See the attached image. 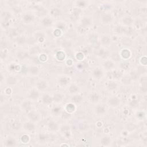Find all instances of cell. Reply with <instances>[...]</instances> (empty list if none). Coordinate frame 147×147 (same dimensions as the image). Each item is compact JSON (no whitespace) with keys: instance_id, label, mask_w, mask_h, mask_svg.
I'll return each mask as SVG.
<instances>
[{"instance_id":"cell-44","label":"cell","mask_w":147,"mask_h":147,"mask_svg":"<svg viewBox=\"0 0 147 147\" xmlns=\"http://www.w3.org/2000/svg\"><path fill=\"white\" fill-rule=\"evenodd\" d=\"M130 63L127 60H124L121 62L119 64V67L121 69L124 70V71L128 70L130 68Z\"/></svg>"},{"instance_id":"cell-30","label":"cell","mask_w":147,"mask_h":147,"mask_svg":"<svg viewBox=\"0 0 147 147\" xmlns=\"http://www.w3.org/2000/svg\"><path fill=\"white\" fill-rule=\"evenodd\" d=\"M74 4L75 5V8H78L79 9H83L84 8H86L88 5V2L84 0H79V1H76L74 2Z\"/></svg>"},{"instance_id":"cell-47","label":"cell","mask_w":147,"mask_h":147,"mask_svg":"<svg viewBox=\"0 0 147 147\" xmlns=\"http://www.w3.org/2000/svg\"><path fill=\"white\" fill-rule=\"evenodd\" d=\"M129 106L132 109H136L139 107V102L137 99H132L129 103Z\"/></svg>"},{"instance_id":"cell-34","label":"cell","mask_w":147,"mask_h":147,"mask_svg":"<svg viewBox=\"0 0 147 147\" xmlns=\"http://www.w3.org/2000/svg\"><path fill=\"white\" fill-rule=\"evenodd\" d=\"M63 111V109L60 106H54L52 108L51 110V114L53 117H59L60 116Z\"/></svg>"},{"instance_id":"cell-8","label":"cell","mask_w":147,"mask_h":147,"mask_svg":"<svg viewBox=\"0 0 147 147\" xmlns=\"http://www.w3.org/2000/svg\"><path fill=\"white\" fill-rule=\"evenodd\" d=\"M59 130L64 137L67 139L71 138L72 134H71V126L69 125L65 124V125H62L61 127H60Z\"/></svg>"},{"instance_id":"cell-50","label":"cell","mask_w":147,"mask_h":147,"mask_svg":"<svg viewBox=\"0 0 147 147\" xmlns=\"http://www.w3.org/2000/svg\"><path fill=\"white\" fill-rule=\"evenodd\" d=\"M87 67V64L85 62H80L78 63L76 65V68L79 70L84 69Z\"/></svg>"},{"instance_id":"cell-6","label":"cell","mask_w":147,"mask_h":147,"mask_svg":"<svg viewBox=\"0 0 147 147\" xmlns=\"http://www.w3.org/2000/svg\"><path fill=\"white\" fill-rule=\"evenodd\" d=\"M113 17L111 13L109 11H105L100 16V22L102 24L109 25L113 22Z\"/></svg>"},{"instance_id":"cell-14","label":"cell","mask_w":147,"mask_h":147,"mask_svg":"<svg viewBox=\"0 0 147 147\" xmlns=\"http://www.w3.org/2000/svg\"><path fill=\"white\" fill-rule=\"evenodd\" d=\"M115 62L111 59H106L102 63V68L106 71H111L115 67Z\"/></svg>"},{"instance_id":"cell-1","label":"cell","mask_w":147,"mask_h":147,"mask_svg":"<svg viewBox=\"0 0 147 147\" xmlns=\"http://www.w3.org/2000/svg\"><path fill=\"white\" fill-rule=\"evenodd\" d=\"M94 111L96 116L103 117L107 113V107L104 104L99 103L95 105L94 108Z\"/></svg>"},{"instance_id":"cell-43","label":"cell","mask_w":147,"mask_h":147,"mask_svg":"<svg viewBox=\"0 0 147 147\" xmlns=\"http://www.w3.org/2000/svg\"><path fill=\"white\" fill-rule=\"evenodd\" d=\"M136 119L138 121H143L146 118V113L143 111H138L135 114Z\"/></svg>"},{"instance_id":"cell-51","label":"cell","mask_w":147,"mask_h":147,"mask_svg":"<svg viewBox=\"0 0 147 147\" xmlns=\"http://www.w3.org/2000/svg\"><path fill=\"white\" fill-rule=\"evenodd\" d=\"M56 57H57V59L59 60H60V61H62V60H64L65 59V55L64 53V52H62V51H60V52H58L56 54Z\"/></svg>"},{"instance_id":"cell-3","label":"cell","mask_w":147,"mask_h":147,"mask_svg":"<svg viewBox=\"0 0 147 147\" xmlns=\"http://www.w3.org/2000/svg\"><path fill=\"white\" fill-rule=\"evenodd\" d=\"M22 22L26 24H33L35 21V16L31 12H25L21 17Z\"/></svg>"},{"instance_id":"cell-48","label":"cell","mask_w":147,"mask_h":147,"mask_svg":"<svg viewBox=\"0 0 147 147\" xmlns=\"http://www.w3.org/2000/svg\"><path fill=\"white\" fill-rule=\"evenodd\" d=\"M139 82H140V84L141 86V87H142V88H144V90H146V76H142L141 78L140 77L139 78Z\"/></svg>"},{"instance_id":"cell-41","label":"cell","mask_w":147,"mask_h":147,"mask_svg":"<svg viewBox=\"0 0 147 147\" xmlns=\"http://www.w3.org/2000/svg\"><path fill=\"white\" fill-rule=\"evenodd\" d=\"M123 75V72L119 69L113 70L111 72V75L115 79H120Z\"/></svg>"},{"instance_id":"cell-9","label":"cell","mask_w":147,"mask_h":147,"mask_svg":"<svg viewBox=\"0 0 147 147\" xmlns=\"http://www.w3.org/2000/svg\"><path fill=\"white\" fill-rule=\"evenodd\" d=\"M101 95L98 92L95 91L91 92L88 96L89 102L94 105L99 103L101 100Z\"/></svg>"},{"instance_id":"cell-12","label":"cell","mask_w":147,"mask_h":147,"mask_svg":"<svg viewBox=\"0 0 147 147\" xmlns=\"http://www.w3.org/2000/svg\"><path fill=\"white\" fill-rule=\"evenodd\" d=\"M91 76L95 79H100L104 76V71L102 68L95 67L91 71Z\"/></svg>"},{"instance_id":"cell-5","label":"cell","mask_w":147,"mask_h":147,"mask_svg":"<svg viewBox=\"0 0 147 147\" xmlns=\"http://www.w3.org/2000/svg\"><path fill=\"white\" fill-rule=\"evenodd\" d=\"M46 127L47 130L51 133H55L59 130L60 129V125L56 121L54 120H50L49 121Z\"/></svg>"},{"instance_id":"cell-28","label":"cell","mask_w":147,"mask_h":147,"mask_svg":"<svg viewBox=\"0 0 147 147\" xmlns=\"http://www.w3.org/2000/svg\"><path fill=\"white\" fill-rule=\"evenodd\" d=\"M128 27H125L124 26H121V25H116L114 26V32L115 33L117 34H128Z\"/></svg>"},{"instance_id":"cell-10","label":"cell","mask_w":147,"mask_h":147,"mask_svg":"<svg viewBox=\"0 0 147 147\" xmlns=\"http://www.w3.org/2000/svg\"><path fill=\"white\" fill-rule=\"evenodd\" d=\"M121 99L116 96H110L107 100V105L113 108L118 107L121 105Z\"/></svg>"},{"instance_id":"cell-54","label":"cell","mask_w":147,"mask_h":147,"mask_svg":"<svg viewBox=\"0 0 147 147\" xmlns=\"http://www.w3.org/2000/svg\"><path fill=\"white\" fill-rule=\"evenodd\" d=\"M140 62H141V65L145 66L146 65V62H147L146 57L145 56H144V57H141V59H140Z\"/></svg>"},{"instance_id":"cell-15","label":"cell","mask_w":147,"mask_h":147,"mask_svg":"<svg viewBox=\"0 0 147 147\" xmlns=\"http://www.w3.org/2000/svg\"><path fill=\"white\" fill-rule=\"evenodd\" d=\"M28 99L31 100L32 101L38 100L41 96L40 91L36 88L32 89L29 91L28 94Z\"/></svg>"},{"instance_id":"cell-45","label":"cell","mask_w":147,"mask_h":147,"mask_svg":"<svg viewBox=\"0 0 147 147\" xmlns=\"http://www.w3.org/2000/svg\"><path fill=\"white\" fill-rule=\"evenodd\" d=\"M80 12H81L80 9H79L78 8L74 9V10L72 11V13L71 14V19L73 21L76 20L77 19V17H79Z\"/></svg>"},{"instance_id":"cell-40","label":"cell","mask_w":147,"mask_h":147,"mask_svg":"<svg viewBox=\"0 0 147 147\" xmlns=\"http://www.w3.org/2000/svg\"><path fill=\"white\" fill-rule=\"evenodd\" d=\"M61 10L58 7H53L50 10V14L52 17H58L61 15Z\"/></svg>"},{"instance_id":"cell-2","label":"cell","mask_w":147,"mask_h":147,"mask_svg":"<svg viewBox=\"0 0 147 147\" xmlns=\"http://www.w3.org/2000/svg\"><path fill=\"white\" fill-rule=\"evenodd\" d=\"M20 109L21 110L24 111V113H29L32 110L33 107V104L32 102V100L27 99L23 100L21 103H20Z\"/></svg>"},{"instance_id":"cell-18","label":"cell","mask_w":147,"mask_h":147,"mask_svg":"<svg viewBox=\"0 0 147 147\" xmlns=\"http://www.w3.org/2000/svg\"><path fill=\"white\" fill-rule=\"evenodd\" d=\"M27 73L30 76H37L40 73V68L36 65H30L27 67Z\"/></svg>"},{"instance_id":"cell-21","label":"cell","mask_w":147,"mask_h":147,"mask_svg":"<svg viewBox=\"0 0 147 147\" xmlns=\"http://www.w3.org/2000/svg\"><path fill=\"white\" fill-rule=\"evenodd\" d=\"M95 55L98 57L106 60L109 56V53L107 50H106V49L103 48H100L95 51Z\"/></svg>"},{"instance_id":"cell-37","label":"cell","mask_w":147,"mask_h":147,"mask_svg":"<svg viewBox=\"0 0 147 147\" xmlns=\"http://www.w3.org/2000/svg\"><path fill=\"white\" fill-rule=\"evenodd\" d=\"M37 139L40 143H45L49 139L48 134L44 133H40L37 136Z\"/></svg>"},{"instance_id":"cell-39","label":"cell","mask_w":147,"mask_h":147,"mask_svg":"<svg viewBox=\"0 0 147 147\" xmlns=\"http://www.w3.org/2000/svg\"><path fill=\"white\" fill-rule=\"evenodd\" d=\"M55 28L56 29H59L60 30H65L67 28V25L65 24L64 22L62 21H58L55 22L54 24Z\"/></svg>"},{"instance_id":"cell-22","label":"cell","mask_w":147,"mask_h":147,"mask_svg":"<svg viewBox=\"0 0 147 147\" xmlns=\"http://www.w3.org/2000/svg\"><path fill=\"white\" fill-rule=\"evenodd\" d=\"M29 56V54L28 52V51H26L25 50H23V49L18 50L16 52V56L17 59L20 61L26 60V59L28 58Z\"/></svg>"},{"instance_id":"cell-26","label":"cell","mask_w":147,"mask_h":147,"mask_svg":"<svg viewBox=\"0 0 147 147\" xmlns=\"http://www.w3.org/2000/svg\"><path fill=\"white\" fill-rule=\"evenodd\" d=\"M53 102L56 104L61 103L64 99V95L59 92H56L52 95Z\"/></svg>"},{"instance_id":"cell-25","label":"cell","mask_w":147,"mask_h":147,"mask_svg":"<svg viewBox=\"0 0 147 147\" xmlns=\"http://www.w3.org/2000/svg\"><path fill=\"white\" fill-rule=\"evenodd\" d=\"M83 101V98L81 94H76L72 95L71 98V102L75 105H80Z\"/></svg>"},{"instance_id":"cell-33","label":"cell","mask_w":147,"mask_h":147,"mask_svg":"<svg viewBox=\"0 0 147 147\" xmlns=\"http://www.w3.org/2000/svg\"><path fill=\"white\" fill-rule=\"evenodd\" d=\"M34 38L38 42H43L45 39V35L44 32L41 31H37L34 34Z\"/></svg>"},{"instance_id":"cell-46","label":"cell","mask_w":147,"mask_h":147,"mask_svg":"<svg viewBox=\"0 0 147 147\" xmlns=\"http://www.w3.org/2000/svg\"><path fill=\"white\" fill-rule=\"evenodd\" d=\"M78 129L79 131H84L88 129V125L86 122H81L78 124Z\"/></svg>"},{"instance_id":"cell-4","label":"cell","mask_w":147,"mask_h":147,"mask_svg":"<svg viewBox=\"0 0 147 147\" xmlns=\"http://www.w3.org/2000/svg\"><path fill=\"white\" fill-rule=\"evenodd\" d=\"M27 118L29 121L36 123L41 121V115L39 113L32 110L27 113Z\"/></svg>"},{"instance_id":"cell-27","label":"cell","mask_w":147,"mask_h":147,"mask_svg":"<svg viewBox=\"0 0 147 147\" xmlns=\"http://www.w3.org/2000/svg\"><path fill=\"white\" fill-rule=\"evenodd\" d=\"M120 82L123 85H125V86H130L133 82V80L131 79L130 76L129 75V74L123 75L120 79Z\"/></svg>"},{"instance_id":"cell-36","label":"cell","mask_w":147,"mask_h":147,"mask_svg":"<svg viewBox=\"0 0 147 147\" xmlns=\"http://www.w3.org/2000/svg\"><path fill=\"white\" fill-rule=\"evenodd\" d=\"M100 142L102 145L103 146H109L111 142V137L108 136H105L101 138Z\"/></svg>"},{"instance_id":"cell-19","label":"cell","mask_w":147,"mask_h":147,"mask_svg":"<svg viewBox=\"0 0 147 147\" xmlns=\"http://www.w3.org/2000/svg\"><path fill=\"white\" fill-rule=\"evenodd\" d=\"M48 82L46 80L40 79L36 82V88L40 91H43L48 88Z\"/></svg>"},{"instance_id":"cell-31","label":"cell","mask_w":147,"mask_h":147,"mask_svg":"<svg viewBox=\"0 0 147 147\" xmlns=\"http://www.w3.org/2000/svg\"><path fill=\"white\" fill-rule=\"evenodd\" d=\"M106 88L109 91H114L118 88V84L114 80H110L107 82Z\"/></svg>"},{"instance_id":"cell-42","label":"cell","mask_w":147,"mask_h":147,"mask_svg":"<svg viewBox=\"0 0 147 147\" xmlns=\"http://www.w3.org/2000/svg\"><path fill=\"white\" fill-rule=\"evenodd\" d=\"M129 75L130 76V78H131V79L133 80V81H136L138 80L140 78V75H139V74L136 71V69H133V70H131L129 74Z\"/></svg>"},{"instance_id":"cell-11","label":"cell","mask_w":147,"mask_h":147,"mask_svg":"<svg viewBox=\"0 0 147 147\" xmlns=\"http://www.w3.org/2000/svg\"><path fill=\"white\" fill-rule=\"evenodd\" d=\"M22 128L26 132L32 133L35 131L36 128V125L35 123H34L30 121H28L25 122L23 123Z\"/></svg>"},{"instance_id":"cell-20","label":"cell","mask_w":147,"mask_h":147,"mask_svg":"<svg viewBox=\"0 0 147 147\" xmlns=\"http://www.w3.org/2000/svg\"><path fill=\"white\" fill-rule=\"evenodd\" d=\"M80 90V88L79 87V86L78 84H77L76 83H71L69 86H68V92L69 93L70 95H73L76 94H79Z\"/></svg>"},{"instance_id":"cell-29","label":"cell","mask_w":147,"mask_h":147,"mask_svg":"<svg viewBox=\"0 0 147 147\" xmlns=\"http://www.w3.org/2000/svg\"><path fill=\"white\" fill-rule=\"evenodd\" d=\"M134 20L133 19L129 16H124L122 19V24L123 26L125 27H129L133 24Z\"/></svg>"},{"instance_id":"cell-7","label":"cell","mask_w":147,"mask_h":147,"mask_svg":"<svg viewBox=\"0 0 147 147\" xmlns=\"http://www.w3.org/2000/svg\"><path fill=\"white\" fill-rule=\"evenodd\" d=\"M93 24L92 18L88 16H84L80 20V25L83 28L90 27Z\"/></svg>"},{"instance_id":"cell-38","label":"cell","mask_w":147,"mask_h":147,"mask_svg":"<svg viewBox=\"0 0 147 147\" xmlns=\"http://www.w3.org/2000/svg\"><path fill=\"white\" fill-rule=\"evenodd\" d=\"M65 111L67 113L71 114V113H74L76 110L75 105L73 103H72V102L69 103H68L65 105Z\"/></svg>"},{"instance_id":"cell-55","label":"cell","mask_w":147,"mask_h":147,"mask_svg":"<svg viewBox=\"0 0 147 147\" xmlns=\"http://www.w3.org/2000/svg\"><path fill=\"white\" fill-rule=\"evenodd\" d=\"M3 74L1 72V83L3 82Z\"/></svg>"},{"instance_id":"cell-23","label":"cell","mask_w":147,"mask_h":147,"mask_svg":"<svg viewBox=\"0 0 147 147\" xmlns=\"http://www.w3.org/2000/svg\"><path fill=\"white\" fill-rule=\"evenodd\" d=\"M41 102L43 104L45 105H50L53 102V99H52V95H50L48 93H45L42 95L41 97Z\"/></svg>"},{"instance_id":"cell-35","label":"cell","mask_w":147,"mask_h":147,"mask_svg":"<svg viewBox=\"0 0 147 147\" xmlns=\"http://www.w3.org/2000/svg\"><path fill=\"white\" fill-rule=\"evenodd\" d=\"M131 55V52L130 51V50H129L127 49H123L119 53L120 57H121L125 60H126L128 59H129Z\"/></svg>"},{"instance_id":"cell-53","label":"cell","mask_w":147,"mask_h":147,"mask_svg":"<svg viewBox=\"0 0 147 147\" xmlns=\"http://www.w3.org/2000/svg\"><path fill=\"white\" fill-rule=\"evenodd\" d=\"M29 141V137L27 135H24L21 137V141L23 143H28Z\"/></svg>"},{"instance_id":"cell-32","label":"cell","mask_w":147,"mask_h":147,"mask_svg":"<svg viewBox=\"0 0 147 147\" xmlns=\"http://www.w3.org/2000/svg\"><path fill=\"white\" fill-rule=\"evenodd\" d=\"M3 145L5 146H14L17 145V140L13 137H7L3 142Z\"/></svg>"},{"instance_id":"cell-24","label":"cell","mask_w":147,"mask_h":147,"mask_svg":"<svg viewBox=\"0 0 147 147\" xmlns=\"http://www.w3.org/2000/svg\"><path fill=\"white\" fill-rule=\"evenodd\" d=\"M100 42V44L103 47H108L111 44L112 42V38L111 36H110L109 35L105 34L101 37Z\"/></svg>"},{"instance_id":"cell-49","label":"cell","mask_w":147,"mask_h":147,"mask_svg":"<svg viewBox=\"0 0 147 147\" xmlns=\"http://www.w3.org/2000/svg\"><path fill=\"white\" fill-rule=\"evenodd\" d=\"M136 71L139 74V75H140L141 74H144L146 73V67L145 66H143V65H141V66H138L137 67V69H136Z\"/></svg>"},{"instance_id":"cell-17","label":"cell","mask_w":147,"mask_h":147,"mask_svg":"<svg viewBox=\"0 0 147 147\" xmlns=\"http://www.w3.org/2000/svg\"><path fill=\"white\" fill-rule=\"evenodd\" d=\"M40 22L42 26L46 28H51L54 25L52 19L51 17H47V16L42 17L40 20Z\"/></svg>"},{"instance_id":"cell-52","label":"cell","mask_w":147,"mask_h":147,"mask_svg":"<svg viewBox=\"0 0 147 147\" xmlns=\"http://www.w3.org/2000/svg\"><path fill=\"white\" fill-rule=\"evenodd\" d=\"M17 42L20 45H24L26 42V38L24 36L19 37L17 38Z\"/></svg>"},{"instance_id":"cell-13","label":"cell","mask_w":147,"mask_h":147,"mask_svg":"<svg viewBox=\"0 0 147 147\" xmlns=\"http://www.w3.org/2000/svg\"><path fill=\"white\" fill-rule=\"evenodd\" d=\"M57 83L59 86L62 88L66 87L71 84V78L65 75L61 76L57 80Z\"/></svg>"},{"instance_id":"cell-16","label":"cell","mask_w":147,"mask_h":147,"mask_svg":"<svg viewBox=\"0 0 147 147\" xmlns=\"http://www.w3.org/2000/svg\"><path fill=\"white\" fill-rule=\"evenodd\" d=\"M5 82L6 84L9 87L16 86L18 82V79L17 76L13 74L9 75L5 79Z\"/></svg>"}]
</instances>
